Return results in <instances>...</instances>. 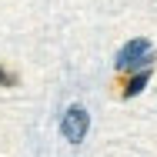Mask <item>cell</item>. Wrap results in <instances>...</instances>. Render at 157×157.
Listing matches in <instances>:
<instances>
[{
    "label": "cell",
    "mask_w": 157,
    "mask_h": 157,
    "mask_svg": "<svg viewBox=\"0 0 157 157\" xmlns=\"http://www.w3.org/2000/svg\"><path fill=\"white\" fill-rule=\"evenodd\" d=\"M0 87H17V74L7 70V67H0Z\"/></svg>",
    "instance_id": "cell-4"
},
{
    "label": "cell",
    "mask_w": 157,
    "mask_h": 157,
    "mask_svg": "<svg viewBox=\"0 0 157 157\" xmlns=\"http://www.w3.org/2000/svg\"><path fill=\"white\" fill-rule=\"evenodd\" d=\"M147 80H151V70H137V74H130L127 80H121V90H117V94H121V97H134V94L144 90Z\"/></svg>",
    "instance_id": "cell-3"
},
{
    "label": "cell",
    "mask_w": 157,
    "mask_h": 157,
    "mask_svg": "<svg viewBox=\"0 0 157 157\" xmlns=\"http://www.w3.org/2000/svg\"><path fill=\"white\" fill-rule=\"evenodd\" d=\"M60 130H63V137H67L70 144L84 140V137H87V130H90V114H87L84 107H77V104H74V107H67Z\"/></svg>",
    "instance_id": "cell-2"
},
{
    "label": "cell",
    "mask_w": 157,
    "mask_h": 157,
    "mask_svg": "<svg viewBox=\"0 0 157 157\" xmlns=\"http://www.w3.org/2000/svg\"><path fill=\"white\" fill-rule=\"evenodd\" d=\"M134 67H140V70H151L154 67V47H151L147 37H137V40L124 44L121 54H117V70L121 74L134 70Z\"/></svg>",
    "instance_id": "cell-1"
}]
</instances>
